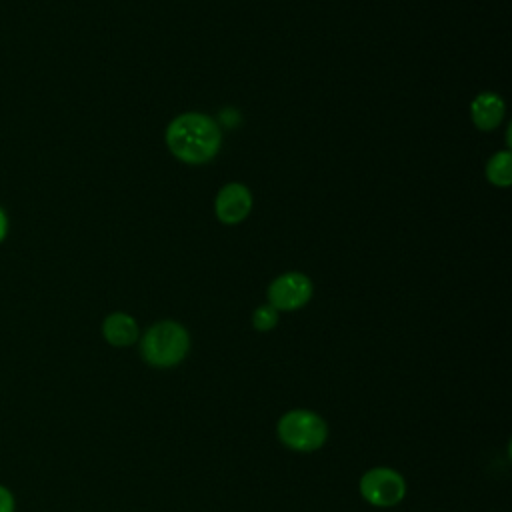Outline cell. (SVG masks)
I'll use <instances>...</instances> for the list:
<instances>
[{
    "mask_svg": "<svg viewBox=\"0 0 512 512\" xmlns=\"http://www.w3.org/2000/svg\"><path fill=\"white\" fill-rule=\"evenodd\" d=\"M0 512H14V498L4 486H0Z\"/></svg>",
    "mask_w": 512,
    "mask_h": 512,
    "instance_id": "obj_11",
    "label": "cell"
},
{
    "mask_svg": "<svg viewBox=\"0 0 512 512\" xmlns=\"http://www.w3.org/2000/svg\"><path fill=\"white\" fill-rule=\"evenodd\" d=\"M252 210V194L250 190L240 182H230L224 188H220L214 212L222 224H238L242 222Z\"/></svg>",
    "mask_w": 512,
    "mask_h": 512,
    "instance_id": "obj_6",
    "label": "cell"
},
{
    "mask_svg": "<svg viewBox=\"0 0 512 512\" xmlns=\"http://www.w3.org/2000/svg\"><path fill=\"white\" fill-rule=\"evenodd\" d=\"M276 430L280 442L296 452H314L328 436L326 422L316 412L302 408L282 414Z\"/></svg>",
    "mask_w": 512,
    "mask_h": 512,
    "instance_id": "obj_3",
    "label": "cell"
},
{
    "mask_svg": "<svg viewBox=\"0 0 512 512\" xmlns=\"http://www.w3.org/2000/svg\"><path fill=\"white\" fill-rule=\"evenodd\" d=\"M276 324H278V310L272 308L270 304H264V306H260V308L254 310V314H252V326H254L256 330L268 332V330H272Z\"/></svg>",
    "mask_w": 512,
    "mask_h": 512,
    "instance_id": "obj_10",
    "label": "cell"
},
{
    "mask_svg": "<svg viewBox=\"0 0 512 512\" xmlns=\"http://www.w3.org/2000/svg\"><path fill=\"white\" fill-rule=\"evenodd\" d=\"M6 226H8V224H6V216H4V212L0 210V240L6 236Z\"/></svg>",
    "mask_w": 512,
    "mask_h": 512,
    "instance_id": "obj_12",
    "label": "cell"
},
{
    "mask_svg": "<svg viewBox=\"0 0 512 512\" xmlns=\"http://www.w3.org/2000/svg\"><path fill=\"white\" fill-rule=\"evenodd\" d=\"M470 116L476 128L492 130L504 118V100L494 92H482L472 100Z\"/></svg>",
    "mask_w": 512,
    "mask_h": 512,
    "instance_id": "obj_7",
    "label": "cell"
},
{
    "mask_svg": "<svg viewBox=\"0 0 512 512\" xmlns=\"http://www.w3.org/2000/svg\"><path fill=\"white\" fill-rule=\"evenodd\" d=\"M190 350L188 330L174 322L162 320L146 330L140 340L142 358L156 368H170L180 364Z\"/></svg>",
    "mask_w": 512,
    "mask_h": 512,
    "instance_id": "obj_2",
    "label": "cell"
},
{
    "mask_svg": "<svg viewBox=\"0 0 512 512\" xmlns=\"http://www.w3.org/2000/svg\"><path fill=\"white\" fill-rule=\"evenodd\" d=\"M360 494L372 506L390 508L404 498L406 482L400 472L386 466H376L362 474Z\"/></svg>",
    "mask_w": 512,
    "mask_h": 512,
    "instance_id": "obj_4",
    "label": "cell"
},
{
    "mask_svg": "<svg viewBox=\"0 0 512 512\" xmlns=\"http://www.w3.org/2000/svg\"><path fill=\"white\" fill-rule=\"evenodd\" d=\"M486 178L494 186H510L512 182V154L508 150L496 152L486 164Z\"/></svg>",
    "mask_w": 512,
    "mask_h": 512,
    "instance_id": "obj_9",
    "label": "cell"
},
{
    "mask_svg": "<svg viewBox=\"0 0 512 512\" xmlns=\"http://www.w3.org/2000/svg\"><path fill=\"white\" fill-rule=\"evenodd\" d=\"M312 298V282L300 272H286L268 286V304L276 310H298Z\"/></svg>",
    "mask_w": 512,
    "mask_h": 512,
    "instance_id": "obj_5",
    "label": "cell"
},
{
    "mask_svg": "<svg viewBox=\"0 0 512 512\" xmlns=\"http://www.w3.org/2000/svg\"><path fill=\"white\" fill-rule=\"evenodd\" d=\"M166 144L178 160L186 164H204L218 154L222 132L210 116L186 112L168 124Z\"/></svg>",
    "mask_w": 512,
    "mask_h": 512,
    "instance_id": "obj_1",
    "label": "cell"
},
{
    "mask_svg": "<svg viewBox=\"0 0 512 512\" xmlns=\"http://www.w3.org/2000/svg\"><path fill=\"white\" fill-rule=\"evenodd\" d=\"M102 334H104L106 342L112 346H130L140 336L136 320L124 312H114V314L106 316V320L102 324Z\"/></svg>",
    "mask_w": 512,
    "mask_h": 512,
    "instance_id": "obj_8",
    "label": "cell"
}]
</instances>
